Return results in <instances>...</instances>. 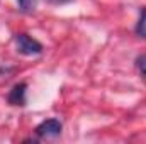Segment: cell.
<instances>
[{
    "label": "cell",
    "mask_w": 146,
    "mask_h": 144,
    "mask_svg": "<svg viewBox=\"0 0 146 144\" xmlns=\"http://www.w3.org/2000/svg\"><path fill=\"white\" fill-rule=\"evenodd\" d=\"M15 46H17V51L21 54H26V56H33V54H39L42 51V46L41 42H37L36 39H33L31 36L21 32V34H15Z\"/></svg>",
    "instance_id": "obj_1"
},
{
    "label": "cell",
    "mask_w": 146,
    "mask_h": 144,
    "mask_svg": "<svg viewBox=\"0 0 146 144\" xmlns=\"http://www.w3.org/2000/svg\"><path fill=\"white\" fill-rule=\"evenodd\" d=\"M61 129H63V126L58 119H48L36 127V134L42 139H53L61 134Z\"/></svg>",
    "instance_id": "obj_2"
},
{
    "label": "cell",
    "mask_w": 146,
    "mask_h": 144,
    "mask_svg": "<svg viewBox=\"0 0 146 144\" xmlns=\"http://www.w3.org/2000/svg\"><path fill=\"white\" fill-rule=\"evenodd\" d=\"M26 88H27L26 83H17L9 93V104L10 105H24L26 104Z\"/></svg>",
    "instance_id": "obj_3"
},
{
    "label": "cell",
    "mask_w": 146,
    "mask_h": 144,
    "mask_svg": "<svg viewBox=\"0 0 146 144\" xmlns=\"http://www.w3.org/2000/svg\"><path fill=\"white\" fill-rule=\"evenodd\" d=\"M136 34L146 39V9H143L141 17H139V20H138V26H136Z\"/></svg>",
    "instance_id": "obj_4"
},
{
    "label": "cell",
    "mask_w": 146,
    "mask_h": 144,
    "mask_svg": "<svg viewBox=\"0 0 146 144\" xmlns=\"http://www.w3.org/2000/svg\"><path fill=\"white\" fill-rule=\"evenodd\" d=\"M19 2V9L22 12H31L34 7H36V2L37 0H17Z\"/></svg>",
    "instance_id": "obj_5"
},
{
    "label": "cell",
    "mask_w": 146,
    "mask_h": 144,
    "mask_svg": "<svg viewBox=\"0 0 146 144\" xmlns=\"http://www.w3.org/2000/svg\"><path fill=\"white\" fill-rule=\"evenodd\" d=\"M136 66H138V70L141 71V75L146 76V54H141V56L136 59Z\"/></svg>",
    "instance_id": "obj_6"
},
{
    "label": "cell",
    "mask_w": 146,
    "mask_h": 144,
    "mask_svg": "<svg viewBox=\"0 0 146 144\" xmlns=\"http://www.w3.org/2000/svg\"><path fill=\"white\" fill-rule=\"evenodd\" d=\"M53 3H65V2H68V0H51Z\"/></svg>",
    "instance_id": "obj_7"
}]
</instances>
